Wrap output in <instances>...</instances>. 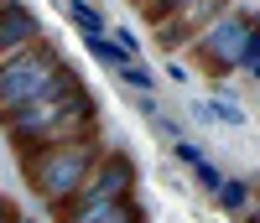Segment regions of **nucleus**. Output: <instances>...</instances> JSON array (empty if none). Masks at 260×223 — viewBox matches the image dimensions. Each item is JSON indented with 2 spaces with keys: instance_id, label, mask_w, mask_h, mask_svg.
Returning <instances> with one entry per match:
<instances>
[{
  "instance_id": "obj_1",
  "label": "nucleus",
  "mask_w": 260,
  "mask_h": 223,
  "mask_svg": "<svg viewBox=\"0 0 260 223\" xmlns=\"http://www.w3.org/2000/svg\"><path fill=\"white\" fill-rule=\"evenodd\" d=\"M0 130L11 135L16 151L73 140V135H94V94L73 78V68H62V78L47 94H37L26 104H16L11 115H0Z\"/></svg>"
},
{
  "instance_id": "obj_2",
  "label": "nucleus",
  "mask_w": 260,
  "mask_h": 223,
  "mask_svg": "<svg viewBox=\"0 0 260 223\" xmlns=\"http://www.w3.org/2000/svg\"><path fill=\"white\" fill-rule=\"evenodd\" d=\"M94 156H99L94 135H73V140H52V145H31V151H21V171H26L31 192L57 213V208L83 187V176H89Z\"/></svg>"
},
{
  "instance_id": "obj_3",
  "label": "nucleus",
  "mask_w": 260,
  "mask_h": 223,
  "mask_svg": "<svg viewBox=\"0 0 260 223\" xmlns=\"http://www.w3.org/2000/svg\"><path fill=\"white\" fill-rule=\"evenodd\" d=\"M62 68H68V62H62V52L52 47L47 36H37L31 47L0 57V115H11L16 104L47 94V88L62 78Z\"/></svg>"
},
{
  "instance_id": "obj_4",
  "label": "nucleus",
  "mask_w": 260,
  "mask_h": 223,
  "mask_svg": "<svg viewBox=\"0 0 260 223\" xmlns=\"http://www.w3.org/2000/svg\"><path fill=\"white\" fill-rule=\"evenodd\" d=\"M245 26H250V16L229 6L224 16H213V21H208V26H203L198 36H192V42H187L182 52H187L192 62H198V68H203L208 78H229V73H240V68H234V57H240Z\"/></svg>"
},
{
  "instance_id": "obj_5",
  "label": "nucleus",
  "mask_w": 260,
  "mask_h": 223,
  "mask_svg": "<svg viewBox=\"0 0 260 223\" xmlns=\"http://www.w3.org/2000/svg\"><path fill=\"white\" fill-rule=\"evenodd\" d=\"M120 197H136V161H130L125 151H99L89 176H83V187L68 203H120Z\"/></svg>"
},
{
  "instance_id": "obj_6",
  "label": "nucleus",
  "mask_w": 260,
  "mask_h": 223,
  "mask_svg": "<svg viewBox=\"0 0 260 223\" xmlns=\"http://www.w3.org/2000/svg\"><path fill=\"white\" fill-rule=\"evenodd\" d=\"M229 6H234V0H177V6L156 21V47H161V52H182L208 21L224 16Z\"/></svg>"
},
{
  "instance_id": "obj_7",
  "label": "nucleus",
  "mask_w": 260,
  "mask_h": 223,
  "mask_svg": "<svg viewBox=\"0 0 260 223\" xmlns=\"http://www.w3.org/2000/svg\"><path fill=\"white\" fill-rule=\"evenodd\" d=\"M42 36V16L21 0H0V57H11L21 47H31Z\"/></svg>"
},
{
  "instance_id": "obj_8",
  "label": "nucleus",
  "mask_w": 260,
  "mask_h": 223,
  "mask_svg": "<svg viewBox=\"0 0 260 223\" xmlns=\"http://www.w3.org/2000/svg\"><path fill=\"white\" fill-rule=\"evenodd\" d=\"M57 218H89V223H136L141 208L136 197H120V203H68L57 208Z\"/></svg>"
},
{
  "instance_id": "obj_9",
  "label": "nucleus",
  "mask_w": 260,
  "mask_h": 223,
  "mask_svg": "<svg viewBox=\"0 0 260 223\" xmlns=\"http://www.w3.org/2000/svg\"><path fill=\"white\" fill-rule=\"evenodd\" d=\"M208 197H213V208L229 213V218H245V213L255 208V192H250V182H240V176H224Z\"/></svg>"
},
{
  "instance_id": "obj_10",
  "label": "nucleus",
  "mask_w": 260,
  "mask_h": 223,
  "mask_svg": "<svg viewBox=\"0 0 260 223\" xmlns=\"http://www.w3.org/2000/svg\"><path fill=\"white\" fill-rule=\"evenodd\" d=\"M62 11H68V21L78 26V36H99L104 31V16L89 6V0H62Z\"/></svg>"
},
{
  "instance_id": "obj_11",
  "label": "nucleus",
  "mask_w": 260,
  "mask_h": 223,
  "mask_svg": "<svg viewBox=\"0 0 260 223\" xmlns=\"http://www.w3.org/2000/svg\"><path fill=\"white\" fill-rule=\"evenodd\" d=\"M83 47H89V57H94V62H104L110 73L120 68V62H130V52L120 47V42H110L104 31H99V36H83Z\"/></svg>"
},
{
  "instance_id": "obj_12",
  "label": "nucleus",
  "mask_w": 260,
  "mask_h": 223,
  "mask_svg": "<svg viewBox=\"0 0 260 223\" xmlns=\"http://www.w3.org/2000/svg\"><path fill=\"white\" fill-rule=\"evenodd\" d=\"M115 78H120V83H130L136 94H151V88H156V73H151V68H141V57L120 62V68H115Z\"/></svg>"
},
{
  "instance_id": "obj_13",
  "label": "nucleus",
  "mask_w": 260,
  "mask_h": 223,
  "mask_svg": "<svg viewBox=\"0 0 260 223\" xmlns=\"http://www.w3.org/2000/svg\"><path fill=\"white\" fill-rule=\"evenodd\" d=\"M260 62V16H250V26H245V42H240V57H234V68L250 73Z\"/></svg>"
},
{
  "instance_id": "obj_14",
  "label": "nucleus",
  "mask_w": 260,
  "mask_h": 223,
  "mask_svg": "<svg viewBox=\"0 0 260 223\" xmlns=\"http://www.w3.org/2000/svg\"><path fill=\"white\" fill-rule=\"evenodd\" d=\"M208 115L219 120V125H245V109H240V104H229V99H213V104H208Z\"/></svg>"
},
{
  "instance_id": "obj_15",
  "label": "nucleus",
  "mask_w": 260,
  "mask_h": 223,
  "mask_svg": "<svg viewBox=\"0 0 260 223\" xmlns=\"http://www.w3.org/2000/svg\"><path fill=\"white\" fill-rule=\"evenodd\" d=\"M192 176H198V187H203V192H213V187H219V182H224V176H219V171H213V166L203 161V156H198V161H192Z\"/></svg>"
},
{
  "instance_id": "obj_16",
  "label": "nucleus",
  "mask_w": 260,
  "mask_h": 223,
  "mask_svg": "<svg viewBox=\"0 0 260 223\" xmlns=\"http://www.w3.org/2000/svg\"><path fill=\"white\" fill-rule=\"evenodd\" d=\"M167 78H172V83H192V73H187V62H182L177 52H167Z\"/></svg>"
},
{
  "instance_id": "obj_17",
  "label": "nucleus",
  "mask_w": 260,
  "mask_h": 223,
  "mask_svg": "<svg viewBox=\"0 0 260 223\" xmlns=\"http://www.w3.org/2000/svg\"><path fill=\"white\" fill-rule=\"evenodd\" d=\"M172 6H177V0H141V16H146V21H161Z\"/></svg>"
},
{
  "instance_id": "obj_18",
  "label": "nucleus",
  "mask_w": 260,
  "mask_h": 223,
  "mask_svg": "<svg viewBox=\"0 0 260 223\" xmlns=\"http://www.w3.org/2000/svg\"><path fill=\"white\" fill-rule=\"evenodd\" d=\"M172 151H177V161H182V166H192V161H198V156H203V151L192 145V140H177V145H172Z\"/></svg>"
},
{
  "instance_id": "obj_19",
  "label": "nucleus",
  "mask_w": 260,
  "mask_h": 223,
  "mask_svg": "<svg viewBox=\"0 0 260 223\" xmlns=\"http://www.w3.org/2000/svg\"><path fill=\"white\" fill-rule=\"evenodd\" d=\"M115 42H120V47H125L130 57H141V42H136V31H125V26H120V31H115Z\"/></svg>"
},
{
  "instance_id": "obj_20",
  "label": "nucleus",
  "mask_w": 260,
  "mask_h": 223,
  "mask_svg": "<svg viewBox=\"0 0 260 223\" xmlns=\"http://www.w3.org/2000/svg\"><path fill=\"white\" fill-rule=\"evenodd\" d=\"M0 218H16V208H11V203H0Z\"/></svg>"
},
{
  "instance_id": "obj_21",
  "label": "nucleus",
  "mask_w": 260,
  "mask_h": 223,
  "mask_svg": "<svg viewBox=\"0 0 260 223\" xmlns=\"http://www.w3.org/2000/svg\"><path fill=\"white\" fill-rule=\"evenodd\" d=\"M250 78H260V62H255V68H250Z\"/></svg>"
},
{
  "instance_id": "obj_22",
  "label": "nucleus",
  "mask_w": 260,
  "mask_h": 223,
  "mask_svg": "<svg viewBox=\"0 0 260 223\" xmlns=\"http://www.w3.org/2000/svg\"><path fill=\"white\" fill-rule=\"evenodd\" d=\"M245 218H260V208H250V213H245Z\"/></svg>"
},
{
  "instance_id": "obj_23",
  "label": "nucleus",
  "mask_w": 260,
  "mask_h": 223,
  "mask_svg": "<svg viewBox=\"0 0 260 223\" xmlns=\"http://www.w3.org/2000/svg\"><path fill=\"white\" fill-rule=\"evenodd\" d=\"M136 6H141V0H136Z\"/></svg>"
}]
</instances>
